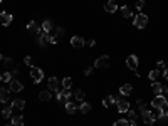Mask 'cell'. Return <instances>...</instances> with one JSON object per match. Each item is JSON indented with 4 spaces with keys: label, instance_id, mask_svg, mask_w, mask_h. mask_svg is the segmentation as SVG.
<instances>
[{
    "label": "cell",
    "instance_id": "cell-1",
    "mask_svg": "<svg viewBox=\"0 0 168 126\" xmlns=\"http://www.w3.org/2000/svg\"><path fill=\"white\" fill-rule=\"evenodd\" d=\"M30 78H32V81H34L35 84H39L40 81L44 79V71H42V69H39V67L30 66Z\"/></svg>",
    "mask_w": 168,
    "mask_h": 126
},
{
    "label": "cell",
    "instance_id": "cell-2",
    "mask_svg": "<svg viewBox=\"0 0 168 126\" xmlns=\"http://www.w3.org/2000/svg\"><path fill=\"white\" fill-rule=\"evenodd\" d=\"M133 24H135L136 29H145L146 24H148V15H145V13H138V15L135 17Z\"/></svg>",
    "mask_w": 168,
    "mask_h": 126
},
{
    "label": "cell",
    "instance_id": "cell-3",
    "mask_svg": "<svg viewBox=\"0 0 168 126\" xmlns=\"http://www.w3.org/2000/svg\"><path fill=\"white\" fill-rule=\"evenodd\" d=\"M168 104V101L165 99V96H161V94H158V96L153 98V101H151V106L155 108V109H161V108H165Z\"/></svg>",
    "mask_w": 168,
    "mask_h": 126
},
{
    "label": "cell",
    "instance_id": "cell-4",
    "mask_svg": "<svg viewBox=\"0 0 168 126\" xmlns=\"http://www.w3.org/2000/svg\"><path fill=\"white\" fill-rule=\"evenodd\" d=\"M108 66H109V57L108 56H101L94 61V67H96V69H106Z\"/></svg>",
    "mask_w": 168,
    "mask_h": 126
},
{
    "label": "cell",
    "instance_id": "cell-5",
    "mask_svg": "<svg viewBox=\"0 0 168 126\" xmlns=\"http://www.w3.org/2000/svg\"><path fill=\"white\" fill-rule=\"evenodd\" d=\"M8 84H10V86H8V89H10V93H22V91H24V84L19 83L17 79H12Z\"/></svg>",
    "mask_w": 168,
    "mask_h": 126
},
{
    "label": "cell",
    "instance_id": "cell-6",
    "mask_svg": "<svg viewBox=\"0 0 168 126\" xmlns=\"http://www.w3.org/2000/svg\"><path fill=\"white\" fill-rule=\"evenodd\" d=\"M57 101L62 103V104H66L67 101H71V91H69V89L59 91V93H57Z\"/></svg>",
    "mask_w": 168,
    "mask_h": 126
},
{
    "label": "cell",
    "instance_id": "cell-7",
    "mask_svg": "<svg viewBox=\"0 0 168 126\" xmlns=\"http://www.w3.org/2000/svg\"><path fill=\"white\" fill-rule=\"evenodd\" d=\"M141 116H143V121H145V123H146V124H150V126H151V124H155V121H156V116L155 114H153L151 113V111H143V113H141Z\"/></svg>",
    "mask_w": 168,
    "mask_h": 126
},
{
    "label": "cell",
    "instance_id": "cell-8",
    "mask_svg": "<svg viewBox=\"0 0 168 126\" xmlns=\"http://www.w3.org/2000/svg\"><path fill=\"white\" fill-rule=\"evenodd\" d=\"M126 66H128L131 71H138V57H136L135 54L128 56V59H126Z\"/></svg>",
    "mask_w": 168,
    "mask_h": 126
},
{
    "label": "cell",
    "instance_id": "cell-9",
    "mask_svg": "<svg viewBox=\"0 0 168 126\" xmlns=\"http://www.w3.org/2000/svg\"><path fill=\"white\" fill-rule=\"evenodd\" d=\"M12 13L10 12H2L0 13V24H2L3 27H7V25H10L12 24Z\"/></svg>",
    "mask_w": 168,
    "mask_h": 126
},
{
    "label": "cell",
    "instance_id": "cell-10",
    "mask_svg": "<svg viewBox=\"0 0 168 126\" xmlns=\"http://www.w3.org/2000/svg\"><path fill=\"white\" fill-rule=\"evenodd\" d=\"M71 46L74 49H83L84 47V39L79 37V35H74V37H71Z\"/></svg>",
    "mask_w": 168,
    "mask_h": 126
},
{
    "label": "cell",
    "instance_id": "cell-11",
    "mask_svg": "<svg viewBox=\"0 0 168 126\" xmlns=\"http://www.w3.org/2000/svg\"><path fill=\"white\" fill-rule=\"evenodd\" d=\"M104 10H106L108 13H115L118 10V3L115 2V0H108V2L104 3Z\"/></svg>",
    "mask_w": 168,
    "mask_h": 126
},
{
    "label": "cell",
    "instance_id": "cell-12",
    "mask_svg": "<svg viewBox=\"0 0 168 126\" xmlns=\"http://www.w3.org/2000/svg\"><path fill=\"white\" fill-rule=\"evenodd\" d=\"M47 88H49V91H59V81H57V78H49Z\"/></svg>",
    "mask_w": 168,
    "mask_h": 126
},
{
    "label": "cell",
    "instance_id": "cell-13",
    "mask_svg": "<svg viewBox=\"0 0 168 126\" xmlns=\"http://www.w3.org/2000/svg\"><path fill=\"white\" fill-rule=\"evenodd\" d=\"M116 104H118V111H120V113H126V111L130 109V103L121 99V98H120V101H118Z\"/></svg>",
    "mask_w": 168,
    "mask_h": 126
},
{
    "label": "cell",
    "instance_id": "cell-14",
    "mask_svg": "<svg viewBox=\"0 0 168 126\" xmlns=\"http://www.w3.org/2000/svg\"><path fill=\"white\" fill-rule=\"evenodd\" d=\"M8 98H10V89L0 88V103H7Z\"/></svg>",
    "mask_w": 168,
    "mask_h": 126
},
{
    "label": "cell",
    "instance_id": "cell-15",
    "mask_svg": "<svg viewBox=\"0 0 168 126\" xmlns=\"http://www.w3.org/2000/svg\"><path fill=\"white\" fill-rule=\"evenodd\" d=\"M131 93H133V86H131V84H123V86L120 88V94H121V96H130Z\"/></svg>",
    "mask_w": 168,
    "mask_h": 126
},
{
    "label": "cell",
    "instance_id": "cell-16",
    "mask_svg": "<svg viewBox=\"0 0 168 126\" xmlns=\"http://www.w3.org/2000/svg\"><path fill=\"white\" fill-rule=\"evenodd\" d=\"M64 106H66V111H67L69 114H74L76 111H78V108H79L78 104H76V103H72V101H67Z\"/></svg>",
    "mask_w": 168,
    "mask_h": 126
},
{
    "label": "cell",
    "instance_id": "cell-17",
    "mask_svg": "<svg viewBox=\"0 0 168 126\" xmlns=\"http://www.w3.org/2000/svg\"><path fill=\"white\" fill-rule=\"evenodd\" d=\"M148 78H150V81H153V83H156V81L161 78V73H160V69H153V71H150Z\"/></svg>",
    "mask_w": 168,
    "mask_h": 126
},
{
    "label": "cell",
    "instance_id": "cell-18",
    "mask_svg": "<svg viewBox=\"0 0 168 126\" xmlns=\"http://www.w3.org/2000/svg\"><path fill=\"white\" fill-rule=\"evenodd\" d=\"M27 30H29V32H32V34H39L42 29H39V27H37V24H35L34 20H30L29 24H27Z\"/></svg>",
    "mask_w": 168,
    "mask_h": 126
},
{
    "label": "cell",
    "instance_id": "cell-19",
    "mask_svg": "<svg viewBox=\"0 0 168 126\" xmlns=\"http://www.w3.org/2000/svg\"><path fill=\"white\" fill-rule=\"evenodd\" d=\"M12 109H13V104H8L2 109V116L3 118H12Z\"/></svg>",
    "mask_w": 168,
    "mask_h": 126
},
{
    "label": "cell",
    "instance_id": "cell-20",
    "mask_svg": "<svg viewBox=\"0 0 168 126\" xmlns=\"http://www.w3.org/2000/svg\"><path fill=\"white\" fill-rule=\"evenodd\" d=\"M79 109H81V113H84V114H86V113H91L93 106H91L89 103H84V101H83V103L79 104Z\"/></svg>",
    "mask_w": 168,
    "mask_h": 126
},
{
    "label": "cell",
    "instance_id": "cell-21",
    "mask_svg": "<svg viewBox=\"0 0 168 126\" xmlns=\"http://www.w3.org/2000/svg\"><path fill=\"white\" fill-rule=\"evenodd\" d=\"M151 91L155 93L156 96H158V94H161V91H163V86H161V83H158V81H156V83H153V84H151Z\"/></svg>",
    "mask_w": 168,
    "mask_h": 126
},
{
    "label": "cell",
    "instance_id": "cell-22",
    "mask_svg": "<svg viewBox=\"0 0 168 126\" xmlns=\"http://www.w3.org/2000/svg\"><path fill=\"white\" fill-rule=\"evenodd\" d=\"M42 30H44L45 34H49V32L52 30V22L49 20V19H45V20L42 22Z\"/></svg>",
    "mask_w": 168,
    "mask_h": 126
},
{
    "label": "cell",
    "instance_id": "cell-23",
    "mask_svg": "<svg viewBox=\"0 0 168 126\" xmlns=\"http://www.w3.org/2000/svg\"><path fill=\"white\" fill-rule=\"evenodd\" d=\"M51 98H52L51 91H40V93H39V99H40V101H49Z\"/></svg>",
    "mask_w": 168,
    "mask_h": 126
},
{
    "label": "cell",
    "instance_id": "cell-24",
    "mask_svg": "<svg viewBox=\"0 0 168 126\" xmlns=\"http://www.w3.org/2000/svg\"><path fill=\"white\" fill-rule=\"evenodd\" d=\"M10 119H12L13 126H24V116H13Z\"/></svg>",
    "mask_w": 168,
    "mask_h": 126
},
{
    "label": "cell",
    "instance_id": "cell-25",
    "mask_svg": "<svg viewBox=\"0 0 168 126\" xmlns=\"http://www.w3.org/2000/svg\"><path fill=\"white\" fill-rule=\"evenodd\" d=\"M121 12H123V15L126 17V19H131V17H133V10H131L128 5H123V7H121Z\"/></svg>",
    "mask_w": 168,
    "mask_h": 126
},
{
    "label": "cell",
    "instance_id": "cell-26",
    "mask_svg": "<svg viewBox=\"0 0 168 126\" xmlns=\"http://www.w3.org/2000/svg\"><path fill=\"white\" fill-rule=\"evenodd\" d=\"M84 96H86V91H83V89H79V91H76V93H74L76 101H79V103H83V101H84Z\"/></svg>",
    "mask_w": 168,
    "mask_h": 126
},
{
    "label": "cell",
    "instance_id": "cell-27",
    "mask_svg": "<svg viewBox=\"0 0 168 126\" xmlns=\"http://www.w3.org/2000/svg\"><path fill=\"white\" fill-rule=\"evenodd\" d=\"M12 104H13V108H17V109H24V108H25V101L24 99H15Z\"/></svg>",
    "mask_w": 168,
    "mask_h": 126
},
{
    "label": "cell",
    "instance_id": "cell-28",
    "mask_svg": "<svg viewBox=\"0 0 168 126\" xmlns=\"http://www.w3.org/2000/svg\"><path fill=\"white\" fill-rule=\"evenodd\" d=\"M71 86H72V79L71 78H64V79H62V88H64V89H71Z\"/></svg>",
    "mask_w": 168,
    "mask_h": 126
},
{
    "label": "cell",
    "instance_id": "cell-29",
    "mask_svg": "<svg viewBox=\"0 0 168 126\" xmlns=\"http://www.w3.org/2000/svg\"><path fill=\"white\" fill-rule=\"evenodd\" d=\"M113 126H130V121L128 119H118V121H115V123H113Z\"/></svg>",
    "mask_w": 168,
    "mask_h": 126
},
{
    "label": "cell",
    "instance_id": "cell-30",
    "mask_svg": "<svg viewBox=\"0 0 168 126\" xmlns=\"http://www.w3.org/2000/svg\"><path fill=\"white\" fill-rule=\"evenodd\" d=\"M136 104H138V109L141 111H146V103H145V99H138V103H136Z\"/></svg>",
    "mask_w": 168,
    "mask_h": 126
},
{
    "label": "cell",
    "instance_id": "cell-31",
    "mask_svg": "<svg viewBox=\"0 0 168 126\" xmlns=\"http://www.w3.org/2000/svg\"><path fill=\"white\" fill-rule=\"evenodd\" d=\"M0 81H3V83H10V81H12V74L10 73H3L2 78H0Z\"/></svg>",
    "mask_w": 168,
    "mask_h": 126
},
{
    "label": "cell",
    "instance_id": "cell-32",
    "mask_svg": "<svg viewBox=\"0 0 168 126\" xmlns=\"http://www.w3.org/2000/svg\"><path fill=\"white\" fill-rule=\"evenodd\" d=\"M3 66H5V67H12L13 66V59H12V57H5V59H3Z\"/></svg>",
    "mask_w": 168,
    "mask_h": 126
},
{
    "label": "cell",
    "instance_id": "cell-33",
    "mask_svg": "<svg viewBox=\"0 0 168 126\" xmlns=\"http://www.w3.org/2000/svg\"><path fill=\"white\" fill-rule=\"evenodd\" d=\"M126 116H128V118H126L128 121H133L136 118V113H135V111H131V109H128V111H126Z\"/></svg>",
    "mask_w": 168,
    "mask_h": 126
},
{
    "label": "cell",
    "instance_id": "cell-34",
    "mask_svg": "<svg viewBox=\"0 0 168 126\" xmlns=\"http://www.w3.org/2000/svg\"><path fill=\"white\" fill-rule=\"evenodd\" d=\"M143 7H145V0H136V8H138V10H141Z\"/></svg>",
    "mask_w": 168,
    "mask_h": 126
},
{
    "label": "cell",
    "instance_id": "cell-35",
    "mask_svg": "<svg viewBox=\"0 0 168 126\" xmlns=\"http://www.w3.org/2000/svg\"><path fill=\"white\" fill-rule=\"evenodd\" d=\"M62 35H64V29H62V27H59L57 32H56V37H62Z\"/></svg>",
    "mask_w": 168,
    "mask_h": 126
},
{
    "label": "cell",
    "instance_id": "cell-36",
    "mask_svg": "<svg viewBox=\"0 0 168 126\" xmlns=\"http://www.w3.org/2000/svg\"><path fill=\"white\" fill-rule=\"evenodd\" d=\"M84 74H86V76H91V74H93V67H86Z\"/></svg>",
    "mask_w": 168,
    "mask_h": 126
},
{
    "label": "cell",
    "instance_id": "cell-37",
    "mask_svg": "<svg viewBox=\"0 0 168 126\" xmlns=\"http://www.w3.org/2000/svg\"><path fill=\"white\" fill-rule=\"evenodd\" d=\"M12 78H17V76H19V69H17V67H15V69H12Z\"/></svg>",
    "mask_w": 168,
    "mask_h": 126
},
{
    "label": "cell",
    "instance_id": "cell-38",
    "mask_svg": "<svg viewBox=\"0 0 168 126\" xmlns=\"http://www.w3.org/2000/svg\"><path fill=\"white\" fill-rule=\"evenodd\" d=\"M24 62L27 66H30V62H32V59H30V56H25V59H24Z\"/></svg>",
    "mask_w": 168,
    "mask_h": 126
},
{
    "label": "cell",
    "instance_id": "cell-39",
    "mask_svg": "<svg viewBox=\"0 0 168 126\" xmlns=\"http://www.w3.org/2000/svg\"><path fill=\"white\" fill-rule=\"evenodd\" d=\"M156 66H158V69H163V67H165V62H163V61H158Z\"/></svg>",
    "mask_w": 168,
    "mask_h": 126
},
{
    "label": "cell",
    "instance_id": "cell-40",
    "mask_svg": "<svg viewBox=\"0 0 168 126\" xmlns=\"http://www.w3.org/2000/svg\"><path fill=\"white\" fill-rule=\"evenodd\" d=\"M84 44H88V46H89V47H93V46H94V44H96V42H94V40H93V39H89V40H88V42H84Z\"/></svg>",
    "mask_w": 168,
    "mask_h": 126
},
{
    "label": "cell",
    "instance_id": "cell-41",
    "mask_svg": "<svg viewBox=\"0 0 168 126\" xmlns=\"http://www.w3.org/2000/svg\"><path fill=\"white\" fill-rule=\"evenodd\" d=\"M161 76H163V78H165V79L168 81V69H165V71H163V73H161Z\"/></svg>",
    "mask_w": 168,
    "mask_h": 126
},
{
    "label": "cell",
    "instance_id": "cell-42",
    "mask_svg": "<svg viewBox=\"0 0 168 126\" xmlns=\"http://www.w3.org/2000/svg\"><path fill=\"white\" fill-rule=\"evenodd\" d=\"M51 44H57V37H52L51 35Z\"/></svg>",
    "mask_w": 168,
    "mask_h": 126
},
{
    "label": "cell",
    "instance_id": "cell-43",
    "mask_svg": "<svg viewBox=\"0 0 168 126\" xmlns=\"http://www.w3.org/2000/svg\"><path fill=\"white\" fill-rule=\"evenodd\" d=\"M163 111H165V116H166V118H168V104H166L165 108H163Z\"/></svg>",
    "mask_w": 168,
    "mask_h": 126
},
{
    "label": "cell",
    "instance_id": "cell-44",
    "mask_svg": "<svg viewBox=\"0 0 168 126\" xmlns=\"http://www.w3.org/2000/svg\"><path fill=\"white\" fill-rule=\"evenodd\" d=\"M130 126H138V124H136V123H135V119H133V121H130Z\"/></svg>",
    "mask_w": 168,
    "mask_h": 126
},
{
    "label": "cell",
    "instance_id": "cell-45",
    "mask_svg": "<svg viewBox=\"0 0 168 126\" xmlns=\"http://www.w3.org/2000/svg\"><path fill=\"white\" fill-rule=\"evenodd\" d=\"M0 61H3V56H2V54H0Z\"/></svg>",
    "mask_w": 168,
    "mask_h": 126
},
{
    "label": "cell",
    "instance_id": "cell-46",
    "mask_svg": "<svg viewBox=\"0 0 168 126\" xmlns=\"http://www.w3.org/2000/svg\"><path fill=\"white\" fill-rule=\"evenodd\" d=\"M7 126H13V124H7Z\"/></svg>",
    "mask_w": 168,
    "mask_h": 126
},
{
    "label": "cell",
    "instance_id": "cell-47",
    "mask_svg": "<svg viewBox=\"0 0 168 126\" xmlns=\"http://www.w3.org/2000/svg\"><path fill=\"white\" fill-rule=\"evenodd\" d=\"M166 94H168V89H166Z\"/></svg>",
    "mask_w": 168,
    "mask_h": 126
},
{
    "label": "cell",
    "instance_id": "cell-48",
    "mask_svg": "<svg viewBox=\"0 0 168 126\" xmlns=\"http://www.w3.org/2000/svg\"><path fill=\"white\" fill-rule=\"evenodd\" d=\"M0 2H2V0H0Z\"/></svg>",
    "mask_w": 168,
    "mask_h": 126
}]
</instances>
